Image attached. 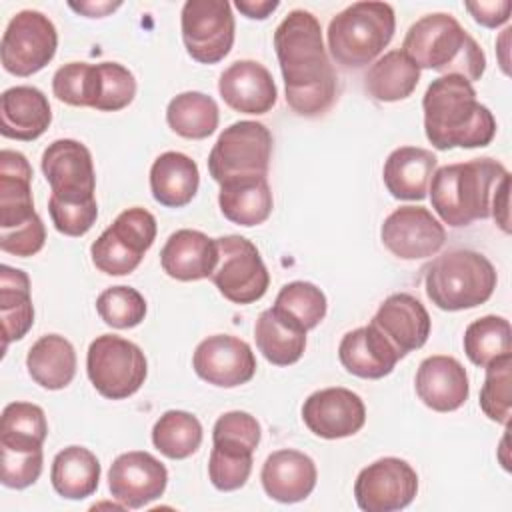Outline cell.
Here are the masks:
<instances>
[{"mask_svg": "<svg viewBox=\"0 0 512 512\" xmlns=\"http://www.w3.org/2000/svg\"><path fill=\"white\" fill-rule=\"evenodd\" d=\"M220 120L218 104L212 96L188 90L174 96L166 108V122L182 138L204 140L216 132Z\"/></svg>", "mask_w": 512, "mask_h": 512, "instance_id": "cell-35", "label": "cell"}, {"mask_svg": "<svg viewBox=\"0 0 512 512\" xmlns=\"http://www.w3.org/2000/svg\"><path fill=\"white\" fill-rule=\"evenodd\" d=\"M414 64L422 70L458 74L468 82L480 80L486 70V56L480 44L446 12H432L416 20L402 42Z\"/></svg>", "mask_w": 512, "mask_h": 512, "instance_id": "cell-3", "label": "cell"}, {"mask_svg": "<svg viewBox=\"0 0 512 512\" xmlns=\"http://www.w3.org/2000/svg\"><path fill=\"white\" fill-rule=\"evenodd\" d=\"M86 372L104 398L124 400L144 384L148 362L138 344L116 334H102L88 346Z\"/></svg>", "mask_w": 512, "mask_h": 512, "instance_id": "cell-7", "label": "cell"}, {"mask_svg": "<svg viewBox=\"0 0 512 512\" xmlns=\"http://www.w3.org/2000/svg\"><path fill=\"white\" fill-rule=\"evenodd\" d=\"M438 158L420 146H400L384 162L382 178L386 190L398 200H424Z\"/></svg>", "mask_w": 512, "mask_h": 512, "instance_id": "cell-27", "label": "cell"}, {"mask_svg": "<svg viewBox=\"0 0 512 512\" xmlns=\"http://www.w3.org/2000/svg\"><path fill=\"white\" fill-rule=\"evenodd\" d=\"M68 6L86 18H102L120 8L122 2H68Z\"/></svg>", "mask_w": 512, "mask_h": 512, "instance_id": "cell-52", "label": "cell"}, {"mask_svg": "<svg viewBox=\"0 0 512 512\" xmlns=\"http://www.w3.org/2000/svg\"><path fill=\"white\" fill-rule=\"evenodd\" d=\"M160 264L170 278L180 282L210 278L218 264L216 238L200 230H176L160 250Z\"/></svg>", "mask_w": 512, "mask_h": 512, "instance_id": "cell-23", "label": "cell"}, {"mask_svg": "<svg viewBox=\"0 0 512 512\" xmlns=\"http://www.w3.org/2000/svg\"><path fill=\"white\" fill-rule=\"evenodd\" d=\"M218 206L224 218L238 226L250 228L266 222L274 208L268 178L248 176L220 184Z\"/></svg>", "mask_w": 512, "mask_h": 512, "instance_id": "cell-29", "label": "cell"}, {"mask_svg": "<svg viewBox=\"0 0 512 512\" xmlns=\"http://www.w3.org/2000/svg\"><path fill=\"white\" fill-rule=\"evenodd\" d=\"M200 186L198 164L176 150L160 154L150 168V190L158 204L182 208L192 202Z\"/></svg>", "mask_w": 512, "mask_h": 512, "instance_id": "cell-28", "label": "cell"}, {"mask_svg": "<svg viewBox=\"0 0 512 512\" xmlns=\"http://www.w3.org/2000/svg\"><path fill=\"white\" fill-rule=\"evenodd\" d=\"M414 386L424 406L436 412L458 410L470 394L468 374L464 366L456 358L444 354L428 356L420 362Z\"/></svg>", "mask_w": 512, "mask_h": 512, "instance_id": "cell-21", "label": "cell"}, {"mask_svg": "<svg viewBox=\"0 0 512 512\" xmlns=\"http://www.w3.org/2000/svg\"><path fill=\"white\" fill-rule=\"evenodd\" d=\"M234 6L252 20H266L278 6V0H236Z\"/></svg>", "mask_w": 512, "mask_h": 512, "instance_id": "cell-51", "label": "cell"}, {"mask_svg": "<svg viewBox=\"0 0 512 512\" xmlns=\"http://www.w3.org/2000/svg\"><path fill=\"white\" fill-rule=\"evenodd\" d=\"M274 50L284 78L286 104L306 118L330 110L338 94V76L326 54L322 26L308 10H292L276 26Z\"/></svg>", "mask_w": 512, "mask_h": 512, "instance_id": "cell-1", "label": "cell"}, {"mask_svg": "<svg viewBox=\"0 0 512 512\" xmlns=\"http://www.w3.org/2000/svg\"><path fill=\"white\" fill-rule=\"evenodd\" d=\"M54 490L66 500H84L92 496L100 482V462L94 452L84 446H68L60 450L50 468Z\"/></svg>", "mask_w": 512, "mask_h": 512, "instance_id": "cell-33", "label": "cell"}, {"mask_svg": "<svg viewBox=\"0 0 512 512\" xmlns=\"http://www.w3.org/2000/svg\"><path fill=\"white\" fill-rule=\"evenodd\" d=\"M48 436L46 414L32 402H10L2 410L0 446L36 450Z\"/></svg>", "mask_w": 512, "mask_h": 512, "instance_id": "cell-37", "label": "cell"}, {"mask_svg": "<svg viewBox=\"0 0 512 512\" xmlns=\"http://www.w3.org/2000/svg\"><path fill=\"white\" fill-rule=\"evenodd\" d=\"M100 318L118 330L138 326L146 316V300L132 286H110L96 298Z\"/></svg>", "mask_w": 512, "mask_h": 512, "instance_id": "cell-42", "label": "cell"}, {"mask_svg": "<svg viewBox=\"0 0 512 512\" xmlns=\"http://www.w3.org/2000/svg\"><path fill=\"white\" fill-rule=\"evenodd\" d=\"M152 444L166 458L184 460L200 448L202 424L186 410H168L152 428Z\"/></svg>", "mask_w": 512, "mask_h": 512, "instance_id": "cell-36", "label": "cell"}, {"mask_svg": "<svg viewBox=\"0 0 512 512\" xmlns=\"http://www.w3.org/2000/svg\"><path fill=\"white\" fill-rule=\"evenodd\" d=\"M464 352L468 360L480 368H486L500 356L512 354L510 322L496 314L470 322L464 332Z\"/></svg>", "mask_w": 512, "mask_h": 512, "instance_id": "cell-38", "label": "cell"}, {"mask_svg": "<svg viewBox=\"0 0 512 512\" xmlns=\"http://www.w3.org/2000/svg\"><path fill=\"white\" fill-rule=\"evenodd\" d=\"M510 172L492 158L446 164L432 174L428 192L434 212L452 228H462L474 220L490 216L494 188Z\"/></svg>", "mask_w": 512, "mask_h": 512, "instance_id": "cell-4", "label": "cell"}, {"mask_svg": "<svg viewBox=\"0 0 512 512\" xmlns=\"http://www.w3.org/2000/svg\"><path fill=\"white\" fill-rule=\"evenodd\" d=\"M302 420L308 430L320 438H348L366 424V406L362 398L348 388H322L304 400Z\"/></svg>", "mask_w": 512, "mask_h": 512, "instance_id": "cell-18", "label": "cell"}, {"mask_svg": "<svg viewBox=\"0 0 512 512\" xmlns=\"http://www.w3.org/2000/svg\"><path fill=\"white\" fill-rule=\"evenodd\" d=\"M100 74L98 64L68 62L52 76V92L60 102L70 106L94 108L98 102Z\"/></svg>", "mask_w": 512, "mask_h": 512, "instance_id": "cell-40", "label": "cell"}, {"mask_svg": "<svg viewBox=\"0 0 512 512\" xmlns=\"http://www.w3.org/2000/svg\"><path fill=\"white\" fill-rule=\"evenodd\" d=\"M396 30L394 8L386 2H354L328 24V50L336 64L362 68L390 44Z\"/></svg>", "mask_w": 512, "mask_h": 512, "instance_id": "cell-6", "label": "cell"}, {"mask_svg": "<svg viewBox=\"0 0 512 512\" xmlns=\"http://www.w3.org/2000/svg\"><path fill=\"white\" fill-rule=\"evenodd\" d=\"M52 196L64 200L94 198L96 172L90 150L72 138H60L46 146L40 160Z\"/></svg>", "mask_w": 512, "mask_h": 512, "instance_id": "cell-16", "label": "cell"}, {"mask_svg": "<svg viewBox=\"0 0 512 512\" xmlns=\"http://www.w3.org/2000/svg\"><path fill=\"white\" fill-rule=\"evenodd\" d=\"M418 474L402 458L384 456L360 470L354 482L356 504L364 512H396L412 504Z\"/></svg>", "mask_w": 512, "mask_h": 512, "instance_id": "cell-13", "label": "cell"}, {"mask_svg": "<svg viewBox=\"0 0 512 512\" xmlns=\"http://www.w3.org/2000/svg\"><path fill=\"white\" fill-rule=\"evenodd\" d=\"M254 338L262 356L274 366L296 364L306 350V330L274 306L258 316Z\"/></svg>", "mask_w": 512, "mask_h": 512, "instance_id": "cell-31", "label": "cell"}, {"mask_svg": "<svg viewBox=\"0 0 512 512\" xmlns=\"http://www.w3.org/2000/svg\"><path fill=\"white\" fill-rule=\"evenodd\" d=\"M382 244L402 260H422L440 252L446 242L444 224L424 206H400L380 228Z\"/></svg>", "mask_w": 512, "mask_h": 512, "instance_id": "cell-14", "label": "cell"}, {"mask_svg": "<svg viewBox=\"0 0 512 512\" xmlns=\"http://www.w3.org/2000/svg\"><path fill=\"white\" fill-rule=\"evenodd\" d=\"M464 8L470 12L474 22L484 28H498L508 22L512 12L510 0H494V2H466Z\"/></svg>", "mask_w": 512, "mask_h": 512, "instance_id": "cell-49", "label": "cell"}, {"mask_svg": "<svg viewBox=\"0 0 512 512\" xmlns=\"http://www.w3.org/2000/svg\"><path fill=\"white\" fill-rule=\"evenodd\" d=\"M0 318L4 350L10 342L24 338L34 324L30 278L24 270L8 264L0 266Z\"/></svg>", "mask_w": 512, "mask_h": 512, "instance_id": "cell-34", "label": "cell"}, {"mask_svg": "<svg viewBox=\"0 0 512 512\" xmlns=\"http://www.w3.org/2000/svg\"><path fill=\"white\" fill-rule=\"evenodd\" d=\"M32 166L22 152H0V230L30 222L36 214L32 198Z\"/></svg>", "mask_w": 512, "mask_h": 512, "instance_id": "cell-26", "label": "cell"}, {"mask_svg": "<svg viewBox=\"0 0 512 512\" xmlns=\"http://www.w3.org/2000/svg\"><path fill=\"white\" fill-rule=\"evenodd\" d=\"M56 48L58 32L54 22L38 10H20L2 34V66L14 76H32L48 66Z\"/></svg>", "mask_w": 512, "mask_h": 512, "instance_id": "cell-11", "label": "cell"}, {"mask_svg": "<svg viewBox=\"0 0 512 512\" xmlns=\"http://www.w3.org/2000/svg\"><path fill=\"white\" fill-rule=\"evenodd\" d=\"M182 42L192 60L220 62L234 44V14L226 0H188L180 12Z\"/></svg>", "mask_w": 512, "mask_h": 512, "instance_id": "cell-12", "label": "cell"}, {"mask_svg": "<svg viewBox=\"0 0 512 512\" xmlns=\"http://www.w3.org/2000/svg\"><path fill=\"white\" fill-rule=\"evenodd\" d=\"M52 122L46 94L34 86H12L0 96V134L30 142L40 138Z\"/></svg>", "mask_w": 512, "mask_h": 512, "instance_id": "cell-25", "label": "cell"}, {"mask_svg": "<svg viewBox=\"0 0 512 512\" xmlns=\"http://www.w3.org/2000/svg\"><path fill=\"white\" fill-rule=\"evenodd\" d=\"M48 212L54 228L64 236H84L98 218L96 198L64 200L50 194Z\"/></svg>", "mask_w": 512, "mask_h": 512, "instance_id": "cell-46", "label": "cell"}, {"mask_svg": "<svg viewBox=\"0 0 512 512\" xmlns=\"http://www.w3.org/2000/svg\"><path fill=\"white\" fill-rule=\"evenodd\" d=\"M46 242V228L40 216H34L30 222L12 228V230H0V248L2 252L28 258L38 254L44 248Z\"/></svg>", "mask_w": 512, "mask_h": 512, "instance_id": "cell-48", "label": "cell"}, {"mask_svg": "<svg viewBox=\"0 0 512 512\" xmlns=\"http://www.w3.org/2000/svg\"><path fill=\"white\" fill-rule=\"evenodd\" d=\"M260 424L258 420L242 410H232L222 414L212 428V442L216 446H230L246 452H254L260 444Z\"/></svg>", "mask_w": 512, "mask_h": 512, "instance_id": "cell-45", "label": "cell"}, {"mask_svg": "<svg viewBox=\"0 0 512 512\" xmlns=\"http://www.w3.org/2000/svg\"><path fill=\"white\" fill-rule=\"evenodd\" d=\"M252 454L254 452L214 444L208 460V476L212 486L222 492L242 488L252 472Z\"/></svg>", "mask_w": 512, "mask_h": 512, "instance_id": "cell-43", "label": "cell"}, {"mask_svg": "<svg viewBox=\"0 0 512 512\" xmlns=\"http://www.w3.org/2000/svg\"><path fill=\"white\" fill-rule=\"evenodd\" d=\"M498 282L492 262L474 250H450L436 256L424 276L428 300L446 312L476 308L490 300Z\"/></svg>", "mask_w": 512, "mask_h": 512, "instance_id": "cell-5", "label": "cell"}, {"mask_svg": "<svg viewBox=\"0 0 512 512\" xmlns=\"http://www.w3.org/2000/svg\"><path fill=\"white\" fill-rule=\"evenodd\" d=\"M508 198H510V174L500 180V184L494 188L492 202H490V216L496 220V224L508 234L510 232V210H508Z\"/></svg>", "mask_w": 512, "mask_h": 512, "instance_id": "cell-50", "label": "cell"}, {"mask_svg": "<svg viewBox=\"0 0 512 512\" xmlns=\"http://www.w3.org/2000/svg\"><path fill=\"white\" fill-rule=\"evenodd\" d=\"M272 134L256 120H238L224 128L210 150V176L224 184L236 178L266 176L272 156Z\"/></svg>", "mask_w": 512, "mask_h": 512, "instance_id": "cell-8", "label": "cell"}, {"mask_svg": "<svg viewBox=\"0 0 512 512\" xmlns=\"http://www.w3.org/2000/svg\"><path fill=\"white\" fill-rule=\"evenodd\" d=\"M340 364L354 376L378 380L388 376L402 358L390 340L370 322L346 332L338 346Z\"/></svg>", "mask_w": 512, "mask_h": 512, "instance_id": "cell-24", "label": "cell"}, {"mask_svg": "<svg viewBox=\"0 0 512 512\" xmlns=\"http://www.w3.org/2000/svg\"><path fill=\"white\" fill-rule=\"evenodd\" d=\"M168 484L166 466L144 450L120 454L108 470V488L122 508L138 510L158 500Z\"/></svg>", "mask_w": 512, "mask_h": 512, "instance_id": "cell-15", "label": "cell"}, {"mask_svg": "<svg viewBox=\"0 0 512 512\" xmlns=\"http://www.w3.org/2000/svg\"><path fill=\"white\" fill-rule=\"evenodd\" d=\"M274 308L308 332L324 320L328 302L326 294L316 284L294 280L280 288Z\"/></svg>", "mask_w": 512, "mask_h": 512, "instance_id": "cell-39", "label": "cell"}, {"mask_svg": "<svg viewBox=\"0 0 512 512\" xmlns=\"http://www.w3.org/2000/svg\"><path fill=\"white\" fill-rule=\"evenodd\" d=\"M420 68L402 50H390L372 62L364 76L366 92L378 102H398L416 90Z\"/></svg>", "mask_w": 512, "mask_h": 512, "instance_id": "cell-32", "label": "cell"}, {"mask_svg": "<svg viewBox=\"0 0 512 512\" xmlns=\"http://www.w3.org/2000/svg\"><path fill=\"white\" fill-rule=\"evenodd\" d=\"M156 218L140 206L126 208L92 242V264L108 276L134 272L156 240Z\"/></svg>", "mask_w": 512, "mask_h": 512, "instance_id": "cell-9", "label": "cell"}, {"mask_svg": "<svg viewBox=\"0 0 512 512\" xmlns=\"http://www.w3.org/2000/svg\"><path fill=\"white\" fill-rule=\"evenodd\" d=\"M218 264L210 276L218 292L234 304H252L260 300L268 286L270 274L258 248L244 236H220Z\"/></svg>", "mask_w": 512, "mask_h": 512, "instance_id": "cell-10", "label": "cell"}, {"mask_svg": "<svg viewBox=\"0 0 512 512\" xmlns=\"http://www.w3.org/2000/svg\"><path fill=\"white\" fill-rule=\"evenodd\" d=\"M264 492L282 504H294L306 500L316 488L318 470L314 460L292 448L272 452L260 472Z\"/></svg>", "mask_w": 512, "mask_h": 512, "instance_id": "cell-22", "label": "cell"}, {"mask_svg": "<svg viewBox=\"0 0 512 512\" xmlns=\"http://www.w3.org/2000/svg\"><path fill=\"white\" fill-rule=\"evenodd\" d=\"M30 378L46 390H62L76 376V350L60 334L40 336L26 354Z\"/></svg>", "mask_w": 512, "mask_h": 512, "instance_id": "cell-30", "label": "cell"}, {"mask_svg": "<svg viewBox=\"0 0 512 512\" xmlns=\"http://www.w3.org/2000/svg\"><path fill=\"white\" fill-rule=\"evenodd\" d=\"M2 452V484L6 488L22 490L32 486L40 474L44 464L42 448L24 450V448H6L0 446Z\"/></svg>", "mask_w": 512, "mask_h": 512, "instance_id": "cell-47", "label": "cell"}, {"mask_svg": "<svg viewBox=\"0 0 512 512\" xmlns=\"http://www.w3.org/2000/svg\"><path fill=\"white\" fill-rule=\"evenodd\" d=\"M98 74H100V90H98V102L94 110L118 112L134 100L136 78L126 66L118 62H100Z\"/></svg>", "mask_w": 512, "mask_h": 512, "instance_id": "cell-44", "label": "cell"}, {"mask_svg": "<svg viewBox=\"0 0 512 512\" xmlns=\"http://www.w3.org/2000/svg\"><path fill=\"white\" fill-rule=\"evenodd\" d=\"M484 370L480 408L490 420L508 426L512 416V354L492 360Z\"/></svg>", "mask_w": 512, "mask_h": 512, "instance_id": "cell-41", "label": "cell"}, {"mask_svg": "<svg viewBox=\"0 0 512 512\" xmlns=\"http://www.w3.org/2000/svg\"><path fill=\"white\" fill-rule=\"evenodd\" d=\"M222 100L242 114H266L278 98L270 70L256 60L232 62L218 80Z\"/></svg>", "mask_w": 512, "mask_h": 512, "instance_id": "cell-19", "label": "cell"}, {"mask_svg": "<svg viewBox=\"0 0 512 512\" xmlns=\"http://www.w3.org/2000/svg\"><path fill=\"white\" fill-rule=\"evenodd\" d=\"M424 132L436 150L482 148L496 134V118L480 104L472 82L458 74L434 78L422 98Z\"/></svg>", "mask_w": 512, "mask_h": 512, "instance_id": "cell-2", "label": "cell"}, {"mask_svg": "<svg viewBox=\"0 0 512 512\" xmlns=\"http://www.w3.org/2000/svg\"><path fill=\"white\" fill-rule=\"evenodd\" d=\"M192 368L212 386L236 388L254 378L256 356L248 342L232 334H214L196 346Z\"/></svg>", "mask_w": 512, "mask_h": 512, "instance_id": "cell-17", "label": "cell"}, {"mask_svg": "<svg viewBox=\"0 0 512 512\" xmlns=\"http://www.w3.org/2000/svg\"><path fill=\"white\" fill-rule=\"evenodd\" d=\"M372 324L390 340L402 358L408 352L422 348L432 328L430 314L424 304L406 292L390 294L378 306Z\"/></svg>", "mask_w": 512, "mask_h": 512, "instance_id": "cell-20", "label": "cell"}]
</instances>
